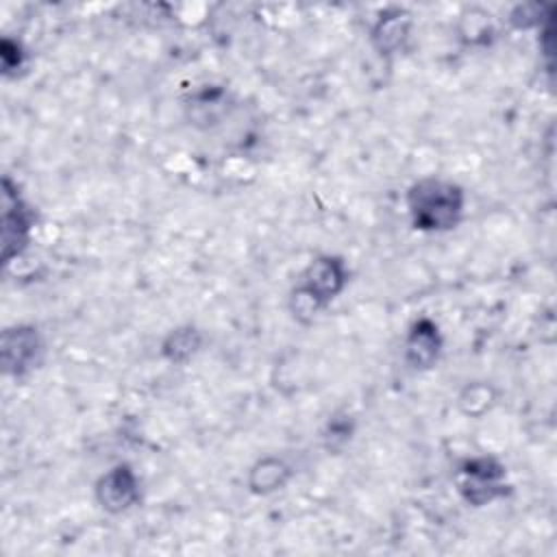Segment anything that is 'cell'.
Segmentation results:
<instances>
[{
    "instance_id": "5",
    "label": "cell",
    "mask_w": 557,
    "mask_h": 557,
    "mask_svg": "<svg viewBox=\"0 0 557 557\" xmlns=\"http://www.w3.org/2000/svg\"><path fill=\"white\" fill-rule=\"evenodd\" d=\"M41 355V337L33 326H11L2 333V366L4 372L20 379L28 374Z\"/></svg>"
},
{
    "instance_id": "11",
    "label": "cell",
    "mask_w": 557,
    "mask_h": 557,
    "mask_svg": "<svg viewBox=\"0 0 557 557\" xmlns=\"http://www.w3.org/2000/svg\"><path fill=\"white\" fill-rule=\"evenodd\" d=\"M22 59H24V52H22V46H20V41L4 37V39H2V46H0V61H2V72H4V74H9V72L17 70V67L22 65Z\"/></svg>"
},
{
    "instance_id": "10",
    "label": "cell",
    "mask_w": 557,
    "mask_h": 557,
    "mask_svg": "<svg viewBox=\"0 0 557 557\" xmlns=\"http://www.w3.org/2000/svg\"><path fill=\"white\" fill-rule=\"evenodd\" d=\"M289 479V468L278 459H261L250 470V490L257 494H268L285 485Z\"/></svg>"
},
{
    "instance_id": "3",
    "label": "cell",
    "mask_w": 557,
    "mask_h": 557,
    "mask_svg": "<svg viewBox=\"0 0 557 557\" xmlns=\"http://www.w3.org/2000/svg\"><path fill=\"white\" fill-rule=\"evenodd\" d=\"M457 485L466 503L483 507L507 494L505 466L494 457H472L459 466Z\"/></svg>"
},
{
    "instance_id": "6",
    "label": "cell",
    "mask_w": 557,
    "mask_h": 557,
    "mask_svg": "<svg viewBox=\"0 0 557 557\" xmlns=\"http://www.w3.org/2000/svg\"><path fill=\"white\" fill-rule=\"evenodd\" d=\"M96 500L109 513H122L139 500V481L131 466L117 463L96 483Z\"/></svg>"
},
{
    "instance_id": "12",
    "label": "cell",
    "mask_w": 557,
    "mask_h": 557,
    "mask_svg": "<svg viewBox=\"0 0 557 557\" xmlns=\"http://www.w3.org/2000/svg\"><path fill=\"white\" fill-rule=\"evenodd\" d=\"M474 405H479V413L485 411L490 407V389L485 385H472V387H466L463 396H461V407L463 411L468 413H474Z\"/></svg>"
},
{
    "instance_id": "1",
    "label": "cell",
    "mask_w": 557,
    "mask_h": 557,
    "mask_svg": "<svg viewBox=\"0 0 557 557\" xmlns=\"http://www.w3.org/2000/svg\"><path fill=\"white\" fill-rule=\"evenodd\" d=\"M466 205L463 189L444 178H420L407 191V209L416 231L442 233L457 226Z\"/></svg>"
},
{
    "instance_id": "7",
    "label": "cell",
    "mask_w": 557,
    "mask_h": 557,
    "mask_svg": "<svg viewBox=\"0 0 557 557\" xmlns=\"http://www.w3.org/2000/svg\"><path fill=\"white\" fill-rule=\"evenodd\" d=\"M442 350V335L435 322L420 318L411 324L405 339V361L413 370H429L435 366Z\"/></svg>"
},
{
    "instance_id": "8",
    "label": "cell",
    "mask_w": 557,
    "mask_h": 557,
    "mask_svg": "<svg viewBox=\"0 0 557 557\" xmlns=\"http://www.w3.org/2000/svg\"><path fill=\"white\" fill-rule=\"evenodd\" d=\"M409 24H411L409 15L400 9H392V11L381 13V17L376 20V24L372 28L374 46L385 54L394 52L405 41L407 33H409Z\"/></svg>"
},
{
    "instance_id": "2",
    "label": "cell",
    "mask_w": 557,
    "mask_h": 557,
    "mask_svg": "<svg viewBox=\"0 0 557 557\" xmlns=\"http://www.w3.org/2000/svg\"><path fill=\"white\" fill-rule=\"evenodd\" d=\"M346 278L348 272L339 257L324 255L311 261L289 296L294 318L311 322L344 289Z\"/></svg>"
},
{
    "instance_id": "9",
    "label": "cell",
    "mask_w": 557,
    "mask_h": 557,
    "mask_svg": "<svg viewBox=\"0 0 557 557\" xmlns=\"http://www.w3.org/2000/svg\"><path fill=\"white\" fill-rule=\"evenodd\" d=\"M202 344V335L196 326H178L168 333L161 344V352L172 363H185L191 359Z\"/></svg>"
},
{
    "instance_id": "4",
    "label": "cell",
    "mask_w": 557,
    "mask_h": 557,
    "mask_svg": "<svg viewBox=\"0 0 557 557\" xmlns=\"http://www.w3.org/2000/svg\"><path fill=\"white\" fill-rule=\"evenodd\" d=\"M33 226V211L17 194V187L9 176L2 181V259L9 263L13 257L22 255L28 244Z\"/></svg>"
},
{
    "instance_id": "13",
    "label": "cell",
    "mask_w": 557,
    "mask_h": 557,
    "mask_svg": "<svg viewBox=\"0 0 557 557\" xmlns=\"http://www.w3.org/2000/svg\"><path fill=\"white\" fill-rule=\"evenodd\" d=\"M326 437H331V442H335V440L348 442V437H350L348 422H346V420H344V422H339V420H331V424H329V435H326Z\"/></svg>"
}]
</instances>
